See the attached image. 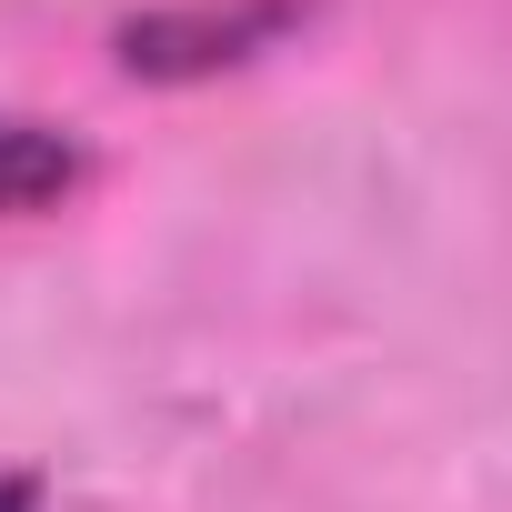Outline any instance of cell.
Returning a JSON list of instances; mask_svg holds the SVG:
<instances>
[{"label":"cell","instance_id":"cell-1","mask_svg":"<svg viewBox=\"0 0 512 512\" xmlns=\"http://www.w3.org/2000/svg\"><path fill=\"white\" fill-rule=\"evenodd\" d=\"M292 21L302 0H171V11L121 21L111 51L131 81H211V71H241L251 51H272Z\"/></svg>","mask_w":512,"mask_h":512},{"label":"cell","instance_id":"cell-2","mask_svg":"<svg viewBox=\"0 0 512 512\" xmlns=\"http://www.w3.org/2000/svg\"><path fill=\"white\" fill-rule=\"evenodd\" d=\"M91 181V151L41 121V111H0V221H41Z\"/></svg>","mask_w":512,"mask_h":512},{"label":"cell","instance_id":"cell-3","mask_svg":"<svg viewBox=\"0 0 512 512\" xmlns=\"http://www.w3.org/2000/svg\"><path fill=\"white\" fill-rule=\"evenodd\" d=\"M0 512H41V472H0Z\"/></svg>","mask_w":512,"mask_h":512}]
</instances>
